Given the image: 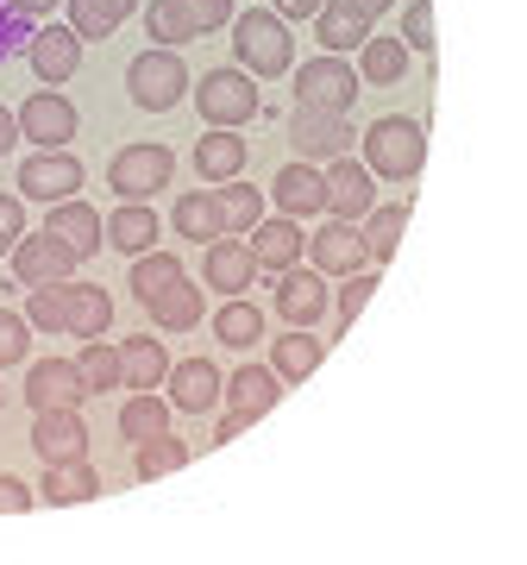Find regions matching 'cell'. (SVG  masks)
Masks as SVG:
<instances>
[{
	"label": "cell",
	"mask_w": 527,
	"mask_h": 565,
	"mask_svg": "<svg viewBox=\"0 0 527 565\" xmlns=\"http://www.w3.org/2000/svg\"><path fill=\"white\" fill-rule=\"evenodd\" d=\"M233 51H239V70L251 82H270V76H289L295 70V39L289 25L270 13V7H251V13H233Z\"/></svg>",
	"instance_id": "1"
},
{
	"label": "cell",
	"mask_w": 527,
	"mask_h": 565,
	"mask_svg": "<svg viewBox=\"0 0 527 565\" xmlns=\"http://www.w3.org/2000/svg\"><path fill=\"white\" fill-rule=\"evenodd\" d=\"M427 163V126L402 120V114H384V120L365 132V170L384 182H415Z\"/></svg>",
	"instance_id": "2"
},
{
	"label": "cell",
	"mask_w": 527,
	"mask_h": 565,
	"mask_svg": "<svg viewBox=\"0 0 527 565\" xmlns=\"http://www.w3.org/2000/svg\"><path fill=\"white\" fill-rule=\"evenodd\" d=\"M126 95H132V107H144V114H170V107L189 95V63H183V51H170V44H151V51H139V57L126 63Z\"/></svg>",
	"instance_id": "3"
},
{
	"label": "cell",
	"mask_w": 527,
	"mask_h": 565,
	"mask_svg": "<svg viewBox=\"0 0 527 565\" xmlns=\"http://www.w3.org/2000/svg\"><path fill=\"white\" fill-rule=\"evenodd\" d=\"M170 177H176L170 145H120L114 163H107V189L120 202H151L158 189H170Z\"/></svg>",
	"instance_id": "4"
},
{
	"label": "cell",
	"mask_w": 527,
	"mask_h": 565,
	"mask_svg": "<svg viewBox=\"0 0 527 565\" xmlns=\"http://www.w3.org/2000/svg\"><path fill=\"white\" fill-rule=\"evenodd\" d=\"M358 70L340 57V51H321V57H308L295 70V102L302 107H333V114H352L358 107Z\"/></svg>",
	"instance_id": "5"
},
{
	"label": "cell",
	"mask_w": 527,
	"mask_h": 565,
	"mask_svg": "<svg viewBox=\"0 0 527 565\" xmlns=\"http://www.w3.org/2000/svg\"><path fill=\"white\" fill-rule=\"evenodd\" d=\"M189 88H195V82H189ZM195 102H202L207 126H251L258 120V107H264L245 70H207L202 88H195Z\"/></svg>",
	"instance_id": "6"
},
{
	"label": "cell",
	"mask_w": 527,
	"mask_h": 565,
	"mask_svg": "<svg viewBox=\"0 0 527 565\" xmlns=\"http://www.w3.org/2000/svg\"><path fill=\"white\" fill-rule=\"evenodd\" d=\"M82 182H88V170H82V158L69 145H44V151H32V158L20 163L25 202H63V195H76Z\"/></svg>",
	"instance_id": "7"
},
{
	"label": "cell",
	"mask_w": 527,
	"mask_h": 565,
	"mask_svg": "<svg viewBox=\"0 0 527 565\" xmlns=\"http://www.w3.org/2000/svg\"><path fill=\"white\" fill-rule=\"evenodd\" d=\"M352 114H333V107H302L295 102V114H289V145H295V158L321 163V158H340V151H352Z\"/></svg>",
	"instance_id": "8"
},
{
	"label": "cell",
	"mask_w": 527,
	"mask_h": 565,
	"mask_svg": "<svg viewBox=\"0 0 527 565\" xmlns=\"http://www.w3.org/2000/svg\"><path fill=\"white\" fill-rule=\"evenodd\" d=\"M326 214L333 221H365L370 207H377V177H370L365 163H352V151L340 158H326Z\"/></svg>",
	"instance_id": "9"
},
{
	"label": "cell",
	"mask_w": 527,
	"mask_h": 565,
	"mask_svg": "<svg viewBox=\"0 0 527 565\" xmlns=\"http://www.w3.org/2000/svg\"><path fill=\"white\" fill-rule=\"evenodd\" d=\"M163 390H170V408L207 415V408H221V364L214 359H170Z\"/></svg>",
	"instance_id": "10"
},
{
	"label": "cell",
	"mask_w": 527,
	"mask_h": 565,
	"mask_svg": "<svg viewBox=\"0 0 527 565\" xmlns=\"http://www.w3.org/2000/svg\"><path fill=\"white\" fill-rule=\"evenodd\" d=\"M32 452L44 465L88 459V427H82L76 408H32Z\"/></svg>",
	"instance_id": "11"
},
{
	"label": "cell",
	"mask_w": 527,
	"mask_h": 565,
	"mask_svg": "<svg viewBox=\"0 0 527 565\" xmlns=\"http://www.w3.org/2000/svg\"><path fill=\"white\" fill-rule=\"evenodd\" d=\"M202 277L207 289H221V296H245L251 289V277H258V264H251V245L239 239V233H214L202 252Z\"/></svg>",
	"instance_id": "12"
},
{
	"label": "cell",
	"mask_w": 527,
	"mask_h": 565,
	"mask_svg": "<svg viewBox=\"0 0 527 565\" xmlns=\"http://www.w3.org/2000/svg\"><path fill=\"white\" fill-rule=\"evenodd\" d=\"M25 63H32V76L39 82H69L82 70V39L69 32V25H39L32 39H25Z\"/></svg>",
	"instance_id": "13"
},
{
	"label": "cell",
	"mask_w": 527,
	"mask_h": 565,
	"mask_svg": "<svg viewBox=\"0 0 527 565\" xmlns=\"http://www.w3.org/2000/svg\"><path fill=\"white\" fill-rule=\"evenodd\" d=\"M13 126H20V139H32L44 151V145H69L82 120H76V107L63 102L57 88H44V95H32V102L13 114Z\"/></svg>",
	"instance_id": "14"
},
{
	"label": "cell",
	"mask_w": 527,
	"mask_h": 565,
	"mask_svg": "<svg viewBox=\"0 0 527 565\" xmlns=\"http://www.w3.org/2000/svg\"><path fill=\"white\" fill-rule=\"evenodd\" d=\"M76 252H69V245L63 239H51V233H32V239H13V277L25 282V289H32V282H57V277H69V270H76Z\"/></svg>",
	"instance_id": "15"
},
{
	"label": "cell",
	"mask_w": 527,
	"mask_h": 565,
	"mask_svg": "<svg viewBox=\"0 0 527 565\" xmlns=\"http://www.w3.org/2000/svg\"><path fill=\"white\" fill-rule=\"evenodd\" d=\"M270 202L283 207L289 221L326 214V177L308 158H295V163H283V170H277V182H270Z\"/></svg>",
	"instance_id": "16"
},
{
	"label": "cell",
	"mask_w": 527,
	"mask_h": 565,
	"mask_svg": "<svg viewBox=\"0 0 527 565\" xmlns=\"http://www.w3.org/2000/svg\"><path fill=\"white\" fill-rule=\"evenodd\" d=\"M44 233H51V239H63L76 258H95V252H101V214H95L88 202H76V195L44 202Z\"/></svg>",
	"instance_id": "17"
},
{
	"label": "cell",
	"mask_w": 527,
	"mask_h": 565,
	"mask_svg": "<svg viewBox=\"0 0 527 565\" xmlns=\"http://www.w3.org/2000/svg\"><path fill=\"white\" fill-rule=\"evenodd\" d=\"M107 327H114V296H107L101 282H63V333H76V340H101Z\"/></svg>",
	"instance_id": "18"
},
{
	"label": "cell",
	"mask_w": 527,
	"mask_h": 565,
	"mask_svg": "<svg viewBox=\"0 0 527 565\" xmlns=\"http://www.w3.org/2000/svg\"><path fill=\"white\" fill-rule=\"evenodd\" d=\"M245 239H251V264H258L264 277H277V270H289V264H302V221H289V214H277V221L264 214Z\"/></svg>",
	"instance_id": "19"
},
{
	"label": "cell",
	"mask_w": 527,
	"mask_h": 565,
	"mask_svg": "<svg viewBox=\"0 0 527 565\" xmlns=\"http://www.w3.org/2000/svg\"><path fill=\"white\" fill-rule=\"evenodd\" d=\"M277 315H283L289 327H314V321H321V315H326L321 270H302V264L277 270Z\"/></svg>",
	"instance_id": "20"
},
{
	"label": "cell",
	"mask_w": 527,
	"mask_h": 565,
	"mask_svg": "<svg viewBox=\"0 0 527 565\" xmlns=\"http://www.w3.org/2000/svg\"><path fill=\"white\" fill-rule=\"evenodd\" d=\"M25 403L32 408H82L88 390H82V377H76L69 359H39L32 371H25Z\"/></svg>",
	"instance_id": "21"
},
{
	"label": "cell",
	"mask_w": 527,
	"mask_h": 565,
	"mask_svg": "<svg viewBox=\"0 0 527 565\" xmlns=\"http://www.w3.org/2000/svg\"><path fill=\"white\" fill-rule=\"evenodd\" d=\"M308 245V258H314V270L321 277H345V270H358L365 264V239H358V221H326Z\"/></svg>",
	"instance_id": "22"
},
{
	"label": "cell",
	"mask_w": 527,
	"mask_h": 565,
	"mask_svg": "<svg viewBox=\"0 0 527 565\" xmlns=\"http://www.w3.org/2000/svg\"><path fill=\"white\" fill-rule=\"evenodd\" d=\"M245 158H251V145L239 139V126H207L202 139H195V177L202 182L245 177Z\"/></svg>",
	"instance_id": "23"
},
{
	"label": "cell",
	"mask_w": 527,
	"mask_h": 565,
	"mask_svg": "<svg viewBox=\"0 0 527 565\" xmlns=\"http://www.w3.org/2000/svg\"><path fill=\"white\" fill-rule=\"evenodd\" d=\"M158 233H163L158 207H144V202H120L101 221V245H114V252H126V258L151 252V245H158Z\"/></svg>",
	"instance_id": "24"
},
{
	"label": "cell",
	"mask_w": 527,
	"mask_h": 565,
	"mask_svg": "<svg viewBox=\"0 0 527 565\" xmlns=\"http://www.w3.org/2000/svg\"><path fill=\"white\" fill-rule=\"evenodd\" d=\"M221 396L245 415H270V408L283 403V377L270 371V364H239L233 377H221Z\"/></svg>",
	"instance_id": "25"
},
{
	"label": "cell",
	"mask_w": 527,
	"mask_h": 565,
	"mask_svg": "<svg viewBox=\"0 0 527 565\" xmlns=\"http://www.w3.org/2000/svg\"><path fill=\"white\" fill-rule=\"evenodd\" d=\"M151 321L163 327V333H189V327H202V308H207V289L202 282H189V270L176 282H170V289H163V296H151Z\"/></svg>",
	"instance_id": "26"
},
{
	"label": "cell",
	"mask_w": 527,
	"mask_h": 565,
	"mask_svg": "<svg viewBox=\"0 0 527 565\" xmlns=\"http://www.w3.org/2000/svg\"><path fill=\"white\" fill-rule=\"evenodd\" d=\"M326 359V340L314 333V327H289L283 340L270 345V371L283 377V384H302V377H314V364Z\"/></svg>",
	"instance_id": "27"
},
{
	"label": "cell",
	"mask_w": 527,
	"mask_h": 565,
	"mask_svg": "<svg viewBox=\"0 0 527 565\" xmlns=\"http://www.w3.org/2000/svg\"><path fill=\"white\" fill-rule=\"evenodd\" d=\"M163 371H170V352H163V340L139 333V340L120 345V390H163Z\"/></svg>",
	"instance_id": "28"
},
{
	"label": "cell",
	"mask_w": 527,
	"mask_h": 565,
	"mask_svg": "<svg viewBox=\"0 0 527 565\" xmlns=\"http://www.w3.org/2000/svg\"><path fill=\"white\" fill-rule=\"evenodd\" d=\"M214 207H221V233L245 239L264 221V189H251L245 177H226V182H214Z\"/></svg>",
	"instance_id": "29"
},
{
	"label": "cell",
	"mask_w": 527,
	"mask_h": 565,
	"mask_svg": "<svg viewBox=\"0 0 527 565\" xmlns=\"http://www.w3.org/2000/svg\"><path fill=\"white\" fill-rule=\"evenodd\" d=\"M314 39L345 57V51H358V44L370 39V20L358 13V7H345V0H321V13H314Z\"/></svg>",
	"instance_id": "30"
},
{
	"label": "cell",
	"mask_w": 527,
	"mask_h": 565,
	"mask_svg": "<svg viewBox=\"0 0 527 565\" xmlns=\"http://www.w3.org/2000/svg\"><path fill=\"white\" fill-rule=\"evenodd\" d=\"M101 490V478H95V465L88 459H63V465H44V503H57V509H69V503H88Z\"/></svg>",
	"instance_id": "31"
},
{
	"label": "cell",
	"mask_w": 527,
	"mask_h": 565,
	"mask_svg": "<svg viewBox=\"0 0 527 565\" xmlns=\"http://www.w3.org/2000/svg\"><path fill=\"white\" fill-rule=\"evenodd\" d=\"M408 233V202L402 207H370L365 221H358V239H365V264H389L396 258V245Z\"/></svg>",
	"instance_id": "32"
},
{
	"label": "cell",
	"mask_w": 527,
	"mask_h": 565,
	"mask_svg": "<svg viewBox=\"0 0 527 565\" xmlns=\"http://www.w3.org/2000/svg\"><path fill=\"white\" fill-rule=\"evenodd\" d=\"M408 51L402 39H365L358 44V82H370V88H389V82L408 76Z\"/></svg>",
	"instance_id": "33"
},
{
	"label": "cell",
	"mask_w": 527,
	"mask_h": 565,
	"mask_svg": "<svg viewBox=\"0 0 527 565\" xmlns=\"http://www.w3.org/2000/svg\"><path fill=\"white\" fill-rule=\"evenodd\" d=\"M189 465V440H176L170 427L163 434H151V440H132V478H170V471H183Z\"/></svg>",
	"instance_id": "34"
},
{
	"label": "cell",
	"mask_w": 527,
	"mask_h": 565,
	"mask_svg": "<svg viewBox=\"0 0 527 565\" xmlns=\"http://www.w3.org/2000/svg\"><path fill=\"white\" fill-rule=\"evenodd\" d=\"M214 340L233 345V352H251V340H264L258 302H245V296H226V302L214 308Z\"/></svg>",
	"instance_id": "35"
},
{
	"label": "cell",
	"mask_w": 527,
	"mask_h": 565,
	"mask_svg": "<svg viewBox=\"0 0 527 565\" xmlns=\"http://www.w3.org/2000/svg\"><path fill=\"white\" fill-rule=\"evenodd\" d=\"M132 7H139V0H69V32H76L82 44L88 39H114Z\"/></svg>",
	"instance_id": "36"
},
{
	"label": "cell",
	"mask_w": 527,
	"mask_h": 565,
	"mask_svg": "<svg viewBox=\"0 0 527 565\" xmlns=\"http://www.w3.org/2000/svg\"><path fill=\"white\" fill-rule=\"evenodd\" d=\"M76 377L88 396H101V390H120V345H107V340H82L76 359Z\"/></svg>",
	"instance_id": "37"
},
{
	"label": "cell",
	"mask_w": 527,
	"mask_h": 565,
	"mask_svg": "<svg viewBox=\"0 0 527 565\" xmlns=\"http://www.w3.org/2000/svg\"><path fill=\"white\" fill-rule=\"evenodd\" d=\"M176 277H183V258H176V252H158V245H151V252H139V258H132V296H139V302L163 296Z\"/></svg>",
	"instance_id": "38"
},
{
	"label": "cell",
	"mask_w": 527,
	"mask_h": 565,
	"mask_svg": "<svg viewBox=\"0 0 527 565\" xmlns=\"http://www.w3.org/2000/svg\"><path fill=\"white\" fill-rule=\"evenodd\" d=\"M144 39H151V44H170V51H183V44H195L202 32L189 25V13L176 7V0H151V7H144Z\"/></svg>",
	"instance_id": "39"
},
{
	"label": "cell",
	"mask_w": 527,
	"mask_h": 565,
	"mask_svg": "<svg viewBox=\"0 0 527 565\" xmlns=\"http://www.w3.org/2000/svg\"><path fill=\"white\" fill-rule=\"evenodd\" d=\"M170 427V403L151 396V390H132V403H120V434L126 440H151Z\"/></svg>",
	"instance_id": "40"
},
{
	"label": "cell",
	"mask_w": 527,
	"mask_h": 565,
	"mask_svg": "<svg viewBox=\"0 0 527 565\" xmlns=\"http://www.w3.org/2000/svg\"><path fill=\"white\" fill-rule=\"evenodd\" d=\"M170 221H176V233H183V239H214V233H221V207H214V189H189L183 202H176V214H170Z\"/></svg>",
	"instance_id": "41"
},
{
	"label": "cell",
	"mask_w": 527,
	"mask_h": 565,
	"mask_svg": "<svg viewBox=\"0 0 527 565\" xmlns=\"http://www.w3.org/2000/svg\"><path fill=\"white\" fill-rule=\"evenodd\" d=\"M63 282H32V296H25V327H39V333H63Z\"/></svg>",
	"instance_id": "42"
},
{
	"label": "cell",
	"mask_w": 527,
	"mask_h": 565,
	"mask_svg": "<svg viewBox=\"0 0 527 565\" xmlns=\"http://www.w3.org/2000/svg\"><path fill=\"white\" fill-rule=\"evenodd\" d=\"M396 39L408 44V51H433V0H408L402 7V32H396Z\"/></svg>",
	"instance_id": "43"
},
{
	"label": "cell",
	"mask_w": 527,
	"mask_h": 565,
	"mask_svg": "<svg viewBox=\"0 0 527 565\" xmlns=\"http://www.w3.org/2000/svg\"><path fill=\"white\" fill-rule=\"evenodd\" d=\"M25 352H32V327H25V315L0 308V371H7V364H20Z\"/></svg>",
	"instance_id": "44"
},
{
	"label": "cell",
	"mask_w": 527,
	"mask_h": 565,
	"mask_svg": "<svg viewBox=\"0 0 527 565\" xmlns=\"http://www.w3.org/2000/svg\"><path fill=\"white\" fill-rule=\"evenodd\" d=\"M370 289H377V270H365V264H358V270H345V282H340V321L345 327H352V315L370 302Z\"/></svg>",
	"instance_id": "45"
},
{
	"label": "cell",
	"mask_w": 527,
	"mask_h": 565,
	"mask_svg": "<svg viewBox=\"0 0 527 565\" xmlns=\"http://www.w3.org/2000/svg\"><path fill=\"white\" fill-rule=\"evenodd\" d=\"M176 7L189 13V25H195L202 39H207V32H221V25L233 20V0H176Z\"/></svg>",
	"instance_id": "46"
},
{
	"label": "cell",
	"mask_w": 527,
	"mask_h": 565,
	"mask_svg": "<svg viewBox=\"0 0 527 565\" xmlns=\"http://www.w3.org/2000/svg\"><path fill=\"white\" fill-rule=\"evenodd\" d=\"M32 503H39V490H32V484H20V478H7V471H0V515H25Z\"/></svg>",
	"instance_id": "47"
},
{
	"label": "cell",
	"mask_w": 527,
	"mask_h": 565,
	"mask_svg": "<svg viewBox=\"0 0 527 565\" xmlns=\"http://www.w3.org/2000/svg\"><path fill=\"white\" fill-rule=\"evenodd\" d=\"M25 233V207L20 195H0V252H13V239Z\"/></svg>",
	"instance_id": "48"
},
{
	"label": "cell",
	"mask_w": 527,
	"mask_h": 565,
	"mask_svg": "<svg viewBox=\"0 0 527 565\" xmlns=\"http://www.w3.org/2000/svg\"><path fill=\"white\" fill-rule=\"evenodd\" d=\"M251 422H258V415H245V408H226L221 422H214V440H207V446H226V440H239V434H245Z\"/></svg>",
	"instance_id": "49"
},
{
	"label": "cell",
	"mask_w": 527,
	"mask_h": 565,
	"mask_svg": "<svg viewBox=\"0 0 527 565\" xmlns=\"http://www.w3.org/2000/svg\"><path fill=\"white\" fill-rule=\"evenodd\" d=\"M270 13H277L283 25H295V20H314V13H321V0H277Z\"/></svg>",
	"instance_id": "50"
},
{
	"label": "cell",
	"mask_w": 527,
	"mask_h": 565,
	"mask_svg": "<svg viewBox=\"0 0 527 565\" xmlns=\"http://www.w3.org/2000/svg\"><path fill=\"white\" fill-rule=\"evenodd\" d=\"M13 145H20V126H13V114H7V107H0V158H7Z\"/></svg>",
	"instance_id": "51"
},
{
	"label": "cell",
	"mask_w": 527,
	"mask_h": 565,
	"mask_svg": "<svg viewBox=\"0 0 527 565\" xmlns=\"http://www.w3.org/2000/svg\"><path fill=\"white\" fill-rule=\"evenodd\" d=\"M345 7H358L365 20H384V13H389V7H396V0H345Z\"/></svg>",
	"instance_id": "52"
},
{
	"label": "cell",
	"mask_w": 527,
	"mask_h": 565,
	"mask_svg": "<svg viewBox=\"0 0 527 565\" xmlns=\"http://www.w3.org/2000/svg\"><path fill=\"white\" fill-rule=\"evenodd\" d=\"M20 13H51V7H63V0H13Z\"/></svg>",
	"instance_id": "53"
},
{
	"label": "cell",
	"mask_w": 527,
	"mask_h": 565,
	"mask_svg": "<svg viewBox=\"0 0 527 565\" xmlns=\"http://www.w3.org/2000/svg\"><path fill=\"white\" fill-rule=\"evenodd\" d=\"M0 396H7V390H0Z\"/></svg>",
	"instance_id": "54"
}]
</instances>
